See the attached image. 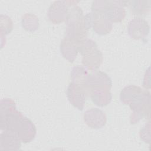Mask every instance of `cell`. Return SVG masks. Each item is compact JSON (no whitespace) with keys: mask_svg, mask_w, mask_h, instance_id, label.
<instances>
[{"mask_svg":"<svg viewBox=\"0 0 151 151\" xmlns=\"http://www.w3.org/2000/svg\"><path fill=\"white\" fill-rule=\"evenodd\" d=\"M150 94L147 90L142 92L129 105L133 111L130 117V122L134 124L144 117L149 118Z\"/></svg>","mask_w":151,"mask_h":151,"instance_id":"obj_1","label":"cell"},{"mask_svg":"<svg viewBox=\"0 0 151 151\" xmlns=\"http://www.w3.org/2000/svg\"><path fill=\"white\" fill-rule=\"evenodd\" d=\"M91 90L84 84L71 82L67 88V96L71 104L80 110H82L87 96H90Z\"/></svg>","mask_w":151,"mask_h":151,"instance_id":"obj_2","label":"cell"},{"mask_svg":"<svg viewBox=\"0 0 151 151\" xmlns=\"http://www.w3.org/2000/svg\"><path fill=\"white\" fill-rule=\"evenodd\" d=\"M84 85L90 88L91 91L95 88L110 89L112 86V81L106 73L95 70H92L88 74Z\"/></svg>","mask_w":151,"mask_h":151,"instance_id":"obj_3","label":"cell"},{"mask_svg":"<svg viewBox=\"0 0 151 151\" xmlns=\"http://www.w3.org/2000/svg\"><path fill=\"white\" fill-rule=\"evenodd\" d=\"M14 132L17 133L21 142L24 143L33 140L37 133L36 127L33 122L25 116L20 120Z\"/></svg>","mask_w":151,"mask_h":151,"instance_id":"obj_4","label":"cell"},{"mask_svg":"<svg viewBox=\"0 0 151 151\" xmlns=\"http://www.w3.org/2000/svg\"><path fill=\"white\" fill-rule=\"evenodd\" d=\"M129 5V1H110V4L103 15L112 22H121L126 15L124 6Z\"/></svg>","mask_w":151,"mask_h":151,"instance_id":"obj_5","label":"cell"},{"mask_svg":"<svg viewBox=\"0 0 151 151\" xmlns=\"http://www.w3.org/2000/svg\"><path fill=\"white\" fill-rule=\"evenodd\" d=\"M149 28L148 22L142 18H133L127 25L129 35L135 40L145 38L149 33Z\"/></svg>","mask_w":151,"mask_h":151,"instance_id":"obj_6","label":"cell"},{"mask_svg":"<svg viewBox=\"0 0 151 151\" xmlns=\"http://www.w3.org/2000/svg\"><path fill=\"white\" fill-rule=\"evenodd\" d=\"M84 120L90 127L99 129L105 126L107 118L103 110L98 108H92L85 111Z\"/></svg>","mask_w":151,"mask_h":151,"instance_id":"obj_7","label":"cell"},{"mask_svg":"<svg viewBox=\"0 0 151 151\" xmlns=\"http://www.w3.org/2000/svg\"><path fill=\"white\" fill-rule=\"evenodd\" d=\"M21 140L16 132L10 130H1L0 149L1 150H17L21 146Z\"/></svg>","mask_w":151,"mask_h":151,"instance_id":"obj_8","label":"cell"},{"mask_svg":"<svg viewBox=\"0 0 151 151\" xmlns=\"http://www.w3.org/2000/svg\"><path fill=\"white\" fill-rule=\"evenodd\" d=\"M68 4L66 1H57L49 7L48 17L54 24H59L65 20Z\"/></svg>","mask_w":151,"mask_h":151,"instance_id":"obj_9","label":"cell"},{"mask_svg":"<svg viewBox=\"0 0 151 151\" xmlns=\"http://www.w3.org/2000/svg\"><path fill=\"white\" fill-rule=\"evenodd\" d=\"M88 30L82 19L80 21L67 25L66 37L79 44L87 38Z\"/></svg>","mask_w":151,"mask_h":151,"instance_id":"obj_10","label":"cell"},{"mask_svg":"<svg viewBox=\"0 0 151 151\" xmlns=\"http://www.w3.org/2000/svg\"><path fill=\"white\" fill-rule=\"evenodd\" d=\"M60 51L66 60L73 63L78 52V43L65 37L61 41Z\"/></svg>","mask_w":151,"mask_h":151,"instance_id":"obj_11","label":"cell"},{"mask_svg":"<svg viewBox=\"0 0 151 151\" xmlns=\"http://www.w3.org/2000/svg\"><path fill=\"white\" fill-rule=\"evenodd\" d=\"M90 97L93 102L97 106L103 107L110 103L112 95L108 88H95L90 93Z\"/></svg>","mask_w":151,"mask_h":151,"instance_id":"obj_12","label":"cell"},{"mask_svg":"<svg viewBox=\"0 0 151 151\" xmlns=\"http://www.w3.org/2000/svg\"><path fill=\"white\" fill-rule=\"evenodd\" d=\"M102 61L103 54L98 49L90 54L83 56L82 59V63L84 66L91 70H95L99 68Z\"/></svg>","mask_w":151,"mask_h":151,"instance_id":"obj_13","label":"cell"},{"mask_svg":"<svg viewBox=\"0 0 151 151\" xmlns=\"http://www.w3.org/2000/svg\"><path fill=\"white\" fill-rule=\"evenodd\" d=\"M93 28L97 34L105 35L109 33L112 29V23L104 15L96 14Z\"/></svg>","mask_w":151,"mask_h":151,"instance_id":"obj_14","label":"cell"},{"mask_svg":"<svg viewBox=\"0 0 151 151\" xmlns=\"http://www.w3.org/2000/svg\"><path fill=\"white\" fill-rule=\"evenodd\" d=\"M142 89L140 87L136 86L130 85L126 86L120 93V100L125 104H129L142 92Z\"/></svg>","mask_w":151,"mask_h":151,"instance_id":"obj_15","label":"cell"},{"mask_svg":"<svg viewBox=\"0 0 151 151\" xmlns=\"http://www.w3.org/2000/svg\"><path fill=\"white\" fill-rule=\"evenodd\" d=\"M88 74L87 69L85 67L77 65L72 68L70 73L72 82L84 85L86 82Z\"/></svg>","mask_w":151,"mask_h":151,"instance_id":"obj_16","label":"cell"},{"mask_svg":"<svg viewBox=\"0 0 151 151\" xmlns=\"http://www.w3.org/2000/svg\"><path fill=\"white\" fill-rule=\"evenodd\" d=\"M150 1H129L131 11L134 15H145L147 14L150 9Z\"/></svg>","mask_w":151,"mask_h":151,"instance_id":"obj_17","label":"cell"},{"mask_svg":"<svg viewBox=\"0 0 151 151\" xmlns=\"http://www.w3.org/2000/svg\"><path fill=\"white\" fill-rule=\"evenodd\" d=\"M68 3V1H67ZM68 5L70 6L69 4L68 3ZM71 5V7L68 8L67 13L65 18V22L67 23V25L77 22L78 21H80L83 19V11L77 5Z\"/></svg>","mask_w":151,"mask_h":151,"instance_id":"obj_18","label":"cell"},{"mask_svg":"<svg viewBox=\"0 0 151 151\" xmlns=\"http://www.w3.org/2000/svg\"><path fill=\"white\" fill-rule=\"evenodd\" d=\"M38 19L32 14H26L22 19V25L27 31H34L38 28Z\"/></svg>","mask_w":151,"mask_h":151,"instance_id":"obj_19","label":"cell"},{"mask_svg":"<svg viewBox=\"0 0 151 151\" xmlns=\"http://www.w3.org/2000/svg\"><path fill=\"white\" fill-rule=\"evenodd\" d=\"M97 49V45L95 41L90 39H86L78 44V52L85 56L90 54Z\"/></svg>","mask_w":151,"mask_h":151,"instance_id":"obj_20","label":"cell"},{"mask_svg":"<svg viewBox=\"0 0 151 151\" xmlns=\"http://www.w3.org/2000/svg\"><path fill=\"white\" fill-rule=\"evenodd\" d=\"M16 110L15 103L12 99L5 98L1 100L0 115L6 114Z\"/></svg>","mask_w":151,"mask_h":151,"instance_id":"obj_21","label":"cell"},{"mask_svg":"<svg viewBox=\"0 0 151 151\" xmlns=\"http://www.w3.org/2000/svg\"><path fill=\"white\" fill-rule=\"evenodd\" d=\"M13 28V23L11 19L6 15H1V36L8 34Z\"/></svg>","mask_w":151,"mask_h":151,"instance_id":"obj_22","label":"cell"},{"mask_svg":"<svg viewBox=\"0 0 151 151\" xmlns=\"http://www.w3.org/2000/svg\"><path fill=\"white\" fill-rule=\"evenodd\" d=\"M150 122L147 124H146L145 126L140 130V139L145 143H150Z\"/></svg>","mask_w":151,"mask_h":151,"instance_id":"obj_23","label":"cell"}]
</instances>
